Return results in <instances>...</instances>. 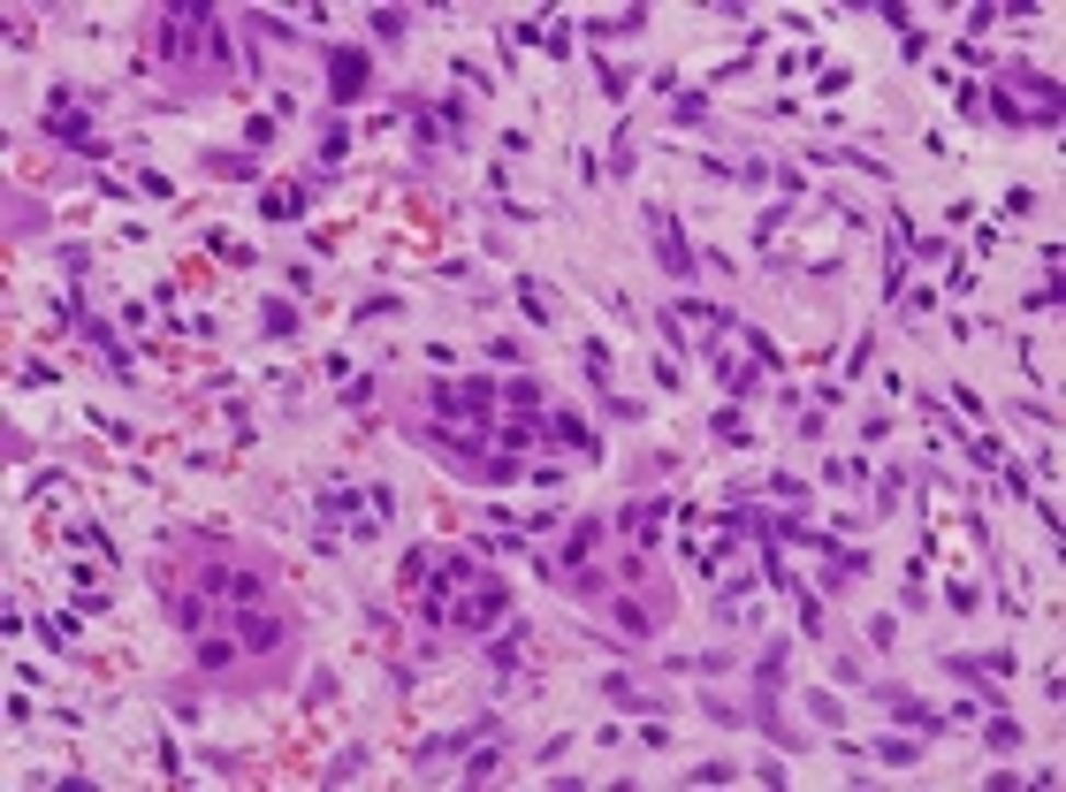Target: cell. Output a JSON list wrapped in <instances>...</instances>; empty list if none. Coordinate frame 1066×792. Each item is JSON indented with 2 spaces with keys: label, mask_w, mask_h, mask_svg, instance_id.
Returning a JSON list of instances; mask_svg holds the SVG:
<instances>
[{
  "label": "cell",
  "mask_w": 1066,
  "mask_h": 792,
  "mask_svg": "<svg viewBox=\"0 0 1066 792\" xmlns=\"http://www.w3.org/2000/svg\"><path fill=\"white\" fill-rule=\"evenodd\" d=\"M260 320H267V335H298V313H290V306H267Z\"/></svg>",
  "instance_id": "8992f818"
},
{
  "label": "cell",
  "mask_w": 1066,
  "mask_h": 792,
  "mask_svg": "<svg viewBox=\"0 0 1066 792\" xmlns=\"http://www.w3.org/2000/svg\"><path fill=\"white\" fill-rule=\"evenodd\" d=\"M328 84H335V100L351 107V100H366V84H374V69H366V54H351V46H335L328 54Z\"/></svg>",
  "instance_id": "3957f363"
},
{
  "label": "cell",
  "mask_w": 1066,
  "mask_h": 792,
  "mask_svg": "<svg viewBox=\"0 0 1066 792\" xmlns=\"http://www.w3.org/2000/svg\"><path fill=\"white\" fill-rule=\"evenodd\" d=\"M298 206H305L298 191H267V221H298Z\"/></svg>",
  "instance_id": "5b68a950"
},
{
  "label": "cell",
  "mask_w": 1066,
  "mask_h": 792,
  "mask_svg": "<svg viewBox=\"0 0 1066 792\" xmlns=\"http://www.w3.org/2000/svg\"><path fill=\"white\" fill-rule=\"evenodd\" d=\"M647 237H655L663 267H670V275L686 283V275H694V252H686V237H678V214H670V206H655V214H647Z\"/></svg>",
  "instance_id": "7a4b0ae2"
},
{
  "label": "cell",
  "mask_w": 1066,
  "mask_h": 792,
  "mask_svg": "<svg viewBox=\"0 0 1066 792\" xmlns=\"http://www.w3.org/2000/svg\"><path fill=\"white\" fill-rule=\"evenodd\" d=\"M617 625H624L632 640H647V610H632V602H617Z\"/></svg>",
  "instance_id": "52a82bcc"
},
{
  "label": "cell",
  "mask_w": 1066,
  "mask_h": 792,
  "mask_svg": "<svg viewBox=\"0 0 1066 792\" xmlns=\"http://www.w3.org/2000/svg\"><path fill=\"white\" fill-rule=\"evenodd\" d=\"M198 670L229 678V670H237V640H229V633H198Z\"/></svg>",
  "instance_id": "277c9868"
},
{
  "label": "cell",
  "mask_w": 1066,
  "mask_h": 792,
  "mask_svg": "<svg viewBox=\"0 0 1066 792\" xmlns=\"http://www.w3.org/2000/svg\"><path fill=\"white\" fill-rule=\"evenodd\" d=\"M229 633L244 640L252 655H283V647H290V625H283L275 610H260V602H237V618H229Z\"/></svg>",
  "instance_id": "6da1fadb"
}]
</instances>
